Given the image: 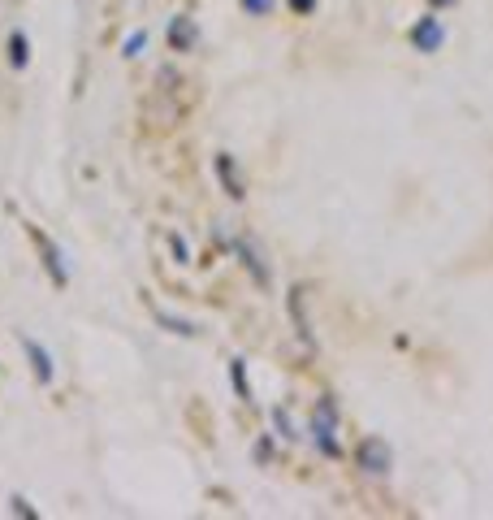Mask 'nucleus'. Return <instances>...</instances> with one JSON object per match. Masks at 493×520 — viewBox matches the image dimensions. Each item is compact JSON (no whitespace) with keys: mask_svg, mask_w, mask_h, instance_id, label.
Here are the masks:
<instances>
[{"mask_svg":"<svg viewBox=\"0 0 493 520\" xmlns=\"http://www.w3.org/2000/svg\"><path fill=\"white\" fill-rule=\"evenodd\" d=\"M147 40H152V35H147L143 26H138V31H130V35H126V43H121V57H126V61H138L143 53H147Z\"/></svg>","mask_w":493,"mask_h":520,"instance_id":"nucleus-12","label":"nucleus"},{"mask_svg":"<svg viewBox=\"0 0 493 520\" xmlns=\"http://www.w3.org/2000/svg\"><path fill=\"white\" fill-rule=\"evenodd\" d=\"M165 35H169V48H174V53H191V48H195V40H199L195 22L186 18V14H174V18H169V31H165Z\"/></svg>","mask_w":493,"mask_h":520,"instance_id":"nucleus-7","label":"nucleus"},{"mask_svg":"<svg viewBox=\"0 0 493 520\" xmlns=\"http://www.w3.org/2000/svg\"><path fill=\"white\" fill-rule=\"evenodd\" d=\"M26 230H31V239L40 247V260L48 269V278H52V286H70V265H65V252L57 247V239H48L40 226H26Z\"/></svg>","mask_w":493,"mask_h":520,"instance_id":"nucleus-3","label":"nucleus"},{"mask_svg":"<svg viewBox=\"0 0 493 520\" xmlns=\"http://www.w3.org/2000/svg\"><path fill=\"white\" fill-rule=\"evenodd\" d=\"M18 342H22L26 364H31V378L40 381V386H52V381H57V361H52V351H48L40 339H31V334H18Z\"/></svg>","mask_w":493,"mask_h":520,"instance_id":"nucleus-5","label":"nucleus"},{"mask_svg":"<svg viewBox=\"0 0 493 520\" xmlns=\"http://www.w3.org/2000/svg\"><path fill=\"white\" fill-rule=\"evenodd\" d=\"M273 425H277V434H281V438H286V442L303 438V434H299V425H295V420H290V412H286V408H273Z\"/></svg>","mask_w":493,"mask_h":520,"instance_id":"nucleus-13","label":"nucleus"},{"mask_svg":"<svg viewBox=\"0 0 493 520\" xmlns=\"http://www.w3.org/2000/svg\"><path fill=\"white\" fill-rule=\"evenodd\" d=\"M356 464L364 473H373V477H385L390 468H394V451H390V442L368 434V438H359L356 447Z\"/></svg>","mask_w":493,"mask_h":520,"instance_id":"nucleus-2","label":"nucleus"},{"mask_svg":"<svg viewBox=\"0 0 493 520\" xmlns=\"http://www.w3.org/2000/svg\"><path fill=\"white\" fill-rule=\"evenodd\" d=\"M238 9H242L247 18H269L277 9V0H238Z\"/></svg>","mask_w":493,"mask_h":520,"instance_id":"nucleus-14","label":"nucleus"},{"mask_svg":"<svg viewBox=\"0 0 493 520\" xmlns=\"http://www.w3.org/2000/svg\"><path fill=\"white\" fill-rule=\"evenodd\" d=\"M312 442H316V451L325 456V460H342V442H337V403L334 395H320L312 408Z\"/></svg>","mask_w":493,"mask_h":520,"instance_id":"nucleus-1","label":"nucleus"},{"mask_svg":"<svg viewBox=\"0 0 493 520\" xmlns=\"http://www.w3.org/2000/svg\"><path fill=\"white\" fill-rule=\"evenodd\" d=\"M156 321L169 330V334H182V339H195L199 334V325L195 321H186V317H174V313H165V308H156Z\"/></svg>","mask_w":493,"mask_h":520,"instance_id":"nucleus-11","label":"nucleus"},{"mask_svg":"<svg viewBox=\"0 0 493 520\" xmlns=\"http://www.w3.org/2000/svg\"><path fill=\"white\" fill-rule=\"evenodd\" d=\"M169 247H174V260H178V265H186V260H191V247H186V239H182V235H169Z\"/></svg>","mask_w":493,"mask_h":520,"instance_id":"nucleus-16","label":"nucleus"},{"mask_svg":"<svg viewBox=\"0 0 493 520\" xmlns=\"http://www.w3.org/2000/svg\"><path fill=\"white\" fill-rule=\"evenodd\" d=\"M429 5H433V9H437V5H441V9H450V5H459V0H429Z\"/></svg>","mask_w":493,"mask_h":520,"instance_id":"nucleus-19","label":"nucleus"},{"mask_svg":"<svg viewBox=\"0 0 493 520\" xmlns=\"http://www.w3.org/2000/svg\"><path fill=\"white\" fill-rule=\"evenodd\" d=\"M9 516H22V520H40V512L31 507V499H26V495H14V499H9Z\"/></svg>","mask_w":493,"mask_h":520,"instance_id":"nucleus-15","label":"nucleus"},{"mask_svg":"<svg viewBox=\"0 0 493 520\" xmlns=\"http://www.w3.org/2000/svg\"><path fill=\"white\" fill-rule=\"evenodd\" d=\"M213 169H217V178H221V187H225L230 200H242V196H247V182H242L238 160L230 157V152H217V157H213Z\"/></svg>","mask_w":493,"mask_h":520,"instance_id":"nucleus-6","label":"nucleus"},{"mask_svg":"<svg viewBox=\"0 0 493 520\" xmlns=\"http://www.w3.org/2000/svg\"><path fill=\"white\" fill-rule=\"evenodd\" d=\"M230 386L238 390V400H242V403H256V400H251V381H247V361H242V356L230 361Z\"/></svg>","mask_w":493,"mask_h":520,"instance_id":"nucleus-10","label":"nucleus"},{"mask_svg":"<svg viewBox=\"0 0 493 520\" xmlns=\"http://www.w3.org/2000/svg\"><path fill=\"white\" fill-rule=\"evenodd\" d=\"M407 40H412L415 53L433 57V53H441V43H446V26H441V18H437V14H424V18H415V22H412Z\"/></svg>","mask_w":493,"mask_h":520,"instance_id":"nucleus-4","label":"nucleus"},{"mask_svg":"<svg viewBox=\"0 0 493 520\" xmlns=\"http://www.w3.org/2000/svg\"><path fill=\"white\" fill-rule=\"evenodd\" d=\"M256 460H273V442H269V438H260V447H256Z\"/></svg>","mask_w":493,"mask_h":520,"instance_id":"nucleus-18","label":"nucleus"},{"mask_svg":"<svg viewBox=\"0 0 493 520\" xmlns=\"http://www.w3.org/2000/svg\"><path fill=\"white\" fill-rule=\"evenodd\" d=\"M234 256L242 260V269H247V274H251L260 286H269V265L260 260V252L251 247V243H247V239H234Z\"/></svg>","mask_w":493,"mask_h":520,"instance_id":"nucleus-9","label":"nucleus"},{"mask_svg":"<svg viewBox=\"0 0 493 520\" xmlns=\"http://www.w3.org/2000/svg\"><path fill=\"white\" fill-rule=\"evenodd\" d=\"M286 5L295 9L299 18H308V14H316V5H320V0H286Z\"/></svg>","mask_w":493,"mask_h":520,"instance_id":"nucleus-17","label":"nucleus"},{"mask_svg":"<svg viewBox=\"0 0 493 520\" xmlns=\"http://www.w3.org/2000/svg\"><path fill=\"white\" fill-rule=\"evenodd\" d=\"M5 57H9V65H14L18 74L31 65V35H26L22 26H14V31H9V40H5Z\"/></svg>","mask_w":493,"mask_h":520,"instance_id":"nucleus-8","label":"nucleus"}]
</instances>
